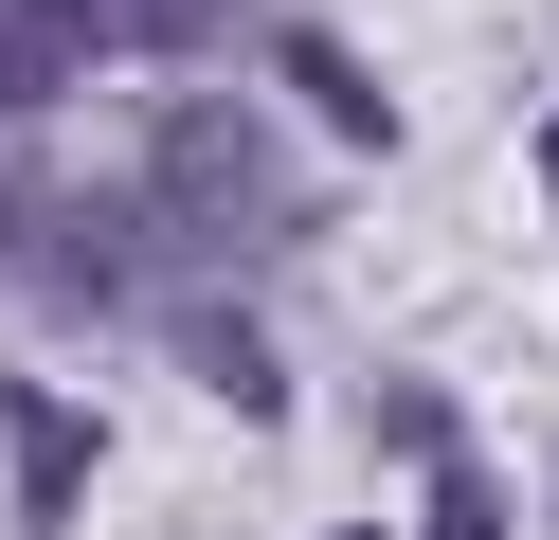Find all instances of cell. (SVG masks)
Masks as SVG:
<instances>
[{"mask_svg": "<svg viewBox=\"0 0 559 540\" xmlns=\"http://www.w3.org/2000/svg\"><path fill=\"white\" fill-rule=\"evenodd\" d=\"M199 19H217V0H73V36H91V55H109V36H127V55H181Z\"/></svg>", "mask_w": 559, "mask_h": 540, "instance_id": "cell-5", "label": "cell"}, {"mask_svg": "<svg viewBox=\"0 0 559 540\" xmlns=\"http://www.w3.org/2000/svg\"><path fill=\"white\" fill-rule=\"evenodd\" d=\"M433 540H506V504H487V487H433Z\"/></svg>", "mask_w": 559, "mask_h": 540, "instance_id": "cell-7", "label": "cell"}, {"mask_svg": "<svg viewBox=\"0 0 559 540\" xmlns=\"http://www.w3.org/2000/svg\"><path fill=\"white\" fill-rule=\"evenodd\" d=\"M181 343H199V379H217V396H235V415H271V396H289V379H271V360H253V324H217V307H199V324H181Z\"/></svg>", "mask_w": 559, "mask_h": 540, "instance_id": "cell-6", "label": "cell"}, {"mask_svg": "<svg viewBox=\"0 0 559 540\" xmlns=\"http://www.w3.org/2000/svg\"><path fill=\"white\" fill-rule=\"evenodd\" d=\"M289 91H307V108H325V127H343V144H397V108H379V72H361V55H343V36H289Z\"/></svg>", "mask_w": 559, "mask_h": 540, "instance_id": "cell-4", "label": "cell"}, {"mask_svg": "<svg viewBox=\"0 0 559 540\" xmlns=\"http://www.w3.org/2000/svg\"><path fill=\"white\" fill-rule=\"evenodd\" d=\"M91 72V36H73V0H0V108H55Z\"/></svg>", "mask_w": 559, "mask_h": 540, "instance_id": "cell-3", "label": "cell"}, {"mask_svg": "<svg viewBox=\"0 0 559 540\" xmlns=\"http://www.w3.org/2000/svg\"><path fill=\"white\" fill-rule=\"evenodd\" d=\"M0 432H19V523H73V487H91V415H55V396H0Z\"/></svg>", "mask_w": 559, "mask_h": 540, "instance_id": "cell-2", "label": "cell"}, {"mask_svg": "<svg viewBox=\"0 0 559 540\" xmlns=\"http://www.w3.org/2000/svg\"><path fill=\"white\" fill-rule=\"evenodd\" d=\"M145 199L181 216L199 252H253L271 216H289V199H271V144L235 127V108H163V127H145Z\"/></svg>", "mask_w": 559, "mask_h": 540, "instance_id": "cell-1", "label": "cell"}, {"mask_svg": "<svg viewBox=\"0 0 559 540\" xmlns=\"http://www.w3.org/2000/svg\"><path fill=\"white\" fill-rule=\"evenodd\" d=\"M542 180H559V108H542Z\"/></svg>", "mask_w": 559, "mask_h": 540, "instance_id": "cell-8", "label": "cell"}]
</instances>
